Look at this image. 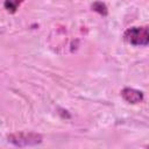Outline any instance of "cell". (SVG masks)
I'll return each instance as SVG.
<instances>
[{"instance_id": "cell-5", "label": "cell", "mask_w": 149, "mask_h": 149, "mask_svg": "<svg viewBox=\"0 0 149 149\" xmlns=\"http://www.w3.org/2000/svg\"><path fill=\"white\" fill-rule=\"evenodd\" d=\"M3 6H5V8H6L8 12L14 13V12L17 9V7L20 6V2H17V1H15V2H13V1H6V2L3 3Z\"/></svg>"}, {"instance_id": "cell-3", "label": "cell", "mask_w": 149, "mask_h": 149, "mask_svg": "<svg viewBox=\"0 0 149 149\" xmlns=\"http://www.w3.org/2000/svg\"><path fill=\"white\" fill-rule=\"evenodd\" d=\"M121 95L129 104H139L143 100V93L139 90L130 88V87H125L121 91Z\"/></svg>"}, {"instance_id": "cell-1", "label": "cell", "mask_w": 149, "mask_h": 149, "mask_svg": "<svg viewBox=\"0 0 149 149\" xmlns=\"http://www.w3.org/2000/svg\"><path fill=\"white\" fill-rule=\"evenodd\" d=\"M7 140L9 143H12L15 147L19 148H24V147H31L40 144L43 140L42 135L37 133H26V132H20V133H13L7 136Z\"/></svg>"}, {"instance_id": "cell-2", "label": "cell", "mask_w": 149, "mask_h": 149, "mask_svg": "<svg viewBox=\"0 0 149 149\" xmlns=\"http://www.w3.org/2000/svg\"><path fill=\"white\" fill-rule=\"evenodd\" d=\"M123 38L127 43L132 45L146 47L149 43V33L148 27H132L127 29L123 34Z\"/></svg>"}, {"instance_id": "cell-4", "label": "cell", "mask_w": 149, "mask_h": 149, "mask_svg": "<svg viewBox=\"0 0 149 149\" xmlns=\"http://www.w3.org/2000/svg\"><path fill=\"white\" fill-rule=\"evenodd\" d=\"M92 9L94 12L99 13L100 15H107V13H108V9L104 2H94L92 5Z\"/></svg>"}]
</instances>
